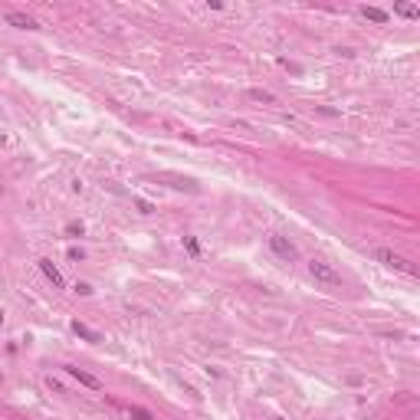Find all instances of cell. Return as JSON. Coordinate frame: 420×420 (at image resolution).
Here are the masks:
<instances>
[{"label": "cell", "mask_w": 420, "mask_h": 420, "mask_svg": "<svg viewBox=\"0 0 420 420\" xmlns=\"http://www.w3.org/2000/svg\"><path fill=\"white\" fill-rule=\"evenodd\" d=\"M374 260H378V263H384V266H391V270H397V273L417 276V270H414V266L404 260V256H397L394 250H374Z\"/></svg>", "instance_id": "6da1fadb"}, {"label": "cell", "mask_w": 420, "mask_h": 420, "mask_svg": "<svg viewBox=\"0 0 420 420\" xmlns=\"http://www.w3.org/2000/svg\"><path fill=\"white\" fill-rule=\"evenodd\" d=\"M66 374H69L72 381H79L82 388H89V391H102V381L95 378V374L82 371V368H76V365H66Z\"/></svg>", "instance_id": "277c9868"}, {"label": "cell", "mask_w": 420, "mask_h": 420, "mask_svg": "<svg viewBox=\"0 0 420 420\" xmlns=\"http://www.w3.org/2000/svg\"><path fill=\"white\" fill-rule=\"evenodd\" d=\"M135 204H138V210H141V214H154V207H151L148 200H135Z\"/></svg>", "instance_id": "2e32d148"}, {"label": "cell", "mask_w": 420, "mask_h": 420, "mask_svg": "<svg viewBox=\"0 0 420 420\" xmlns=\"http://www.w3.org/2000/svg\"><path fill=\"white\" fill-rule=\"evenodd\" d=\"M66 233H69V237H82V223H66Z\"/></svg>", "instance_id": "5bb4252c"}, {"label": "cell", "mask_w": 420, "mask_h": 420, "mask_svg": "<svg viewBox=\"0 0 420 420\" xmlns=\"http://www.w3.org/2000/svg\"><path fill=\"white\" fill-rule=\"evenodd\" d=\"M246 95H250L253 102H263V105H273V102H276V95H273V92H266V89H250Z\"/></svg>", "instance_id": "8fae6325"}, {"label": "cell", "mask_w": 420, "mask_h": 420, "mask_svg": "<svg viewBox=\"0 0 420 420\" xmlns=\"http://www.w3.org/2000/svg\"><path fill=\"white\" fill-rule=\"evenodd\" d=\"M184 250H187V253L197 260V256H200V243H197V237H184Z\"/></svg>", "instance_id": "4fadbf2b"}, {"label": "cell", "mask_w": 420, "mask_h": 420, "mask_svg": "<svg viewBox=\"0 0 420 420\" xmlns=\"http://www.w3.org/2000/svg\"><path fill=\"white\" fill-rule=\"evenodd\" d=\"M309 273L318 279V282H325V285H341V273H335L328 263H322V260H312L309 263Z\"/></svg>", "instance_id": "3957f363"}, {"label": "cell", "mask_w": 420, "mask_h": 420, "mask_svg": "<svg viewBox=\"0 0 420 420\" xmlns=\"http://www.w3.org/2000/svg\"><path fill=\"white\" fill-rule=\"evenodd\" d=\"M158 181H167V187H174V190H190V194L200 190L190 177H177V174H158Z\"/></svg>", "instance_id": "5b68a950"}, {"label": "cell", "mask_w": 420, "mask_h": 420, "mask_svg": "<svg viewBox=\"0 0 420 420\" xmlns=\"http://www.w3.org/2000/svg\"><path fill=\"white\" fill-rule=\"evenodd\" d=\"M0 322H3V312H0Z\"/></svg>", "instance_id": "ac0fdd59"}, {"label": "cell", "mask_w": 420, "mask_h": 420, "mask_svg": "<svg viewBox=\"0 0 420 420\" xmlns=\"http://www.w3.org/2000/svg\"><path fill=\"white\" fill-rule=\"evenodd\" d=\"M270 250H273V253L279 256V260H285V263L299 256V250H295V243H292V240H285L282 233H270Z\"/></svg>", "instance_id": "7a4b0ae2"}, {"label": "cell", "mask_w": 420, "mask_h": 420, "mask_svg": "<svg viewBox=\"0 0 420 420\" xmlns=\"http://www.w3.org/2000/svg\"><path fill=\"white\" fill-rule=\"evenodd\" d=\"M36 263H40L43 276H46L49 282L56 285V289H63V285H66V279H63V273H59V270H56V266H53V260H36Z\"/></svg>", "instance_id": "8992f818"}, {"label": "cell", "mask_w": 420, "mask_h": 420, "mask_svg": "<svg viewBox=\"0 0 420 420\" xmlns=\"http://www.w3.org/2000/svg\"><path fill=\"white\" fill-rule=\"evenodd\" d=\"M0 384H3V371H0Z\"/></svg>", "instance_id": "e0dca14e"}, {"label": "cell", "mask_w": 420, "mask_h": 420, "mask_svg": "<svg viewBox=\"0 0 420 420\" xmlns=\"http://www.w3.org/2000/svg\"><path fill=\"white\" fill-rule=\"evenodd\" d=\"M76 292H79V295H92V285H89V282H76Z\"/></svg>", "instance_id": "9a60e30c"}, {"label": "cell", "mask_w": 420, "mask_h": 420, "mask_svg": "<svg viewBox=\"0 0 420 420\" xmlns=\"http://www.w3.org/2000/svg\"><path fill=\"white\" fill-rule=\"evenodd\" d=\"M7 23L16 26V30H36V20L26 16V13H16V10H10V13H7Z\"/></svg>", "instance_id": "52a82bcc"}, {"label": "cell", "mask_w": 420, "mask_h": 420, "mask_svg": "<svg viewBox=\"0 0 420 420\" xmlns=\"http://www.w3.org/2000/svg\"><path fill=\"white\" fill-rule=\"evenodd\" d=\"M394 10L401 16H407V20H417V16H420V7H414V3H397Z\"/></svg>", "instance_id": "7c38bea8"}, {"label": "cell", "mask_w": 420, "mask_h": 420, "mask_svg": "<svg viewBox=\"0 0 420 420\" xmlns=\"http://www.w3.org/2000/svg\"><path fill=\"white\" fill-rule=\"evenodd\" d=\"M361 16L371 20V23H388V20H391V13H388V10H381V7H361Z\"/></svg>", "instance_id": "ba28073f"}, {"label": "cell", "mask_w": 420, "mask_h": 420, "mask_svg": "<svg viewBox=\"0 0 420 420\" xmlns=\"http://www.w3.org/2000/svg\"><path fill=\"white\" fill-rule=\"evenodd\" d=\"M122 411H125L132 420H158L151 411H144V407H138V404H122Z\"/></svg>", "instance_id": "30bf717a"}, {"label": "cell", "mask_w": 420, "mask_h": 420, "mask_svg": "<svg viewBox=\"0 0 420 420\" xmlns=\"http://www.w3.org/2000/svg\"><path fill=\"white\" fill-rule=\"evenodd\" d=\"M72 332L79 335V338H86V341H92V345H95V341H102V335L95 332V328H89V325H82L79 318H76V322H72Z\"/></svg>", "instance_id": "9c48e42d"}]
</instances>
